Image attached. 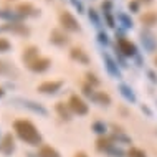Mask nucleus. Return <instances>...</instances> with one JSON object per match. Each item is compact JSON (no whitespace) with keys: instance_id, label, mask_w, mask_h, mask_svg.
<instances>
[{"instance_id":"nucleus-21","label":"nucleus","mask_w":157,"mask_h":157,"mask_svg":"<svg viewBox=\"0 0 157 157\" xmlns=\"http://www.w3.org/2000/svg\"><path fill=\"white\" fill-rule=\"evenodd\" d=\"M93 101H96V103L101 104V106H109L111 104V98H109V94H106L104 91H96Z\"/></svg>"},{"instance_id":"nucleus-23","label":"nucleus","mask_w":157,"mask_h":157,"mask_svg":"<svg viewBox=\"0 0 157 157\" xmlns=\"http://www.w3.org/2000/svg\"><path fill=\"white\" fill-rule=\"evenodd\" d=\"M93 131H94L96 134H99V136H104V134H106V131H108V127H106L104 122L96 121L94 124H93Z\"/></svg>"},{"instance_id":"nucleus-2","label":"nucleus","mask_w":157,"mask_h":157,"mask_svg":"<svg viewBox=\"0 0 157 157\" xmlns=\"http://www.w3.org/2000/svg\"><path fill=\"white\" fill-rule=\"evenodd\" d=\"M68 106H70V109L75 114H78V116H84V114H88V111H90V108H88L86 103H84V99H83V98H79L78 94L70 96Z\"/></svg>"},{"instance_id":"nucleus-5","label":"nucleus","mask_w":157,"mask_h":157,"mask_svg":"<svg viewBox=\"0 0 157 157\" xmlns=\"http://www.w3.org/2000/svg\"><path fill=\"white\" fill-rule=\"evenodd\" d=\"M117 50H119V52L124 55V56H136V53H137L136 45L132 43V41L122 38V36L117 38Z\"/></svg>"},{"instance_id":"nucleus-10","label":"nucleus","mask_w":157,"mask_h":157,"mask_svg":"<svg viewBox=\"0 0 157 157\" xmlns=\"http://www.w3.org/2000/svg\"><path fill=\"white\" fill-rule=\"evenodd\" d=\"M50 41L56 46H65V45H68L70 38H68V35L63 30H58L56 28V30H52V33H50Z\"/></svg>"},{"instance_id":"nucleus-14","label":"nucleus","mask_w":157,"mask_h":157,"mask_svg":"<svg viewBox=\"0 0 157 157\" xmlns=\"http://www.w3.org/2000/svg\"><path fill=\"white\" fill-rule=\"evenodd\" d=\"M38 56H40V55H38V48H36V46H28V48L23 52V55H22V60L25 61V65L28 66V65H32Z\"/></svg>"},{"instance_id":"nucleus-8","label":"nucleus","mask_w":157,"mask_h":157,"mask_svg":"<svg viewBox=\"0 0 157 157\" xmlns=\"http://www.w3.org/2000/svg\"><path fill=\"white\" fill-rule=\"evenodd\" d=\"M63 81H45L38 86V91L43 93V94H56L61 90Z\"/></svg>"},{"instance_id":"nucleus-33","label":"nucleus","mask_w":157,"mask_h":157,"mask_svg":"<svg viewBox=\"0 0 157 157\" xmlns=\"http://www.w3.org/2000/svg\"><path fill=\"white\" fill-rule=\"evenodd\" d=\"M98 40H99V43H103V45H108L109 43L108 35H106V33H99V35H98Z\"/></svg>"},{"instance_id":"nucleus-19","label":"nucleus","mask_w":157,"mask_h":157,"mask_svg":"<svg viewBox=\"0 0 157 157\" xmlns=\"http://www.w3.org/2000/svg\"><path fill=\"white\" fill-rule=\"evenodd\" d=\"M0 18L8 20V22H20L23 17L18 15L17 12H12V10H0Z\"/></svg>"},{"instance_id":"nucleus-3","label":"nucleus","mask_w":157,"mask_h":157,"mask_svg":"<svg viewBox=\"0 0 157 157\" xmlns=\"http://www.w3.org/2000/svg\"><path fill=\"white\" fill-rule=\"evenodd\" d=\"M60 23H61V27L68 32H79L81 30L78 20H76L70 12H63V13L60 15Z\"/></svg>"},{"instance_id":"nucleus-30","label":"nucleus","mask_w":157,"mask_h":157,"mask_svg":"<svg viewBox=\"0 0 157 157\" xmlns=\"http://www.w3.org/2000/svg\"><path fill=\"white\" fill-rule=\"evenodd\" d=\"M86 78H88V81H90V84H91L93 88H94V86H98V84H99V79H96V76H94V75L88 73V75H86Z\"/></svg>"},{"instance_id":"nucleus-12","label":"nucleus","mask_w":157,"mask_h":157,"mask_svg":"<svg viewBox=\"0 0 157 157\" xmlns=\"http://www.w3.org/2000/svg\"><path fill=\"white\" fill-rule=\"evenodd\" d=\"M141 40H142V45H144V48H146L147 52H154V50L157 48V40L154 38V35H152L151 32H142L141 33Z\"/></svg>"},{"instance_id":"nucleus-16","label":"nucleus","mask_w":157,"mask_h":157,"mask_svg":"<svg viewBox=\"0 0 157 157\" xmlns=\"http://www.w3.org/2000/svg\"><path fill=\"white\" fill-rule=\"evenodd\" d=\"M55 109H56V113L60 114V117L61 119H65V121H70L71 119V109H70V106L65 104V103H56V106H55Z\"/></svg>"},{"instance_id":"nucleus-31","label":"nucleus","mask_w":157,"mask_h":157,"mask_svg":"<svg viewBox=\"0 0 157 157\" xmlns=\"http://www.w3.org/2000/svg\"><path fill=\"white\" fill-rule=\"evenodd\" d=\"M71 3H73V7L76 8V10H78V13H81V12L84 10V7H83V3L79 2V0H70Z\"/></svg>"},{"instance_id":"nucleus-6","label":"nucleus","mask_w":157,"mask_h":157,"mask_svg":"<svg viewBox=\"0 0 157 157\" xmlns=\"http://www.w3.org/2000/svg\"><path fill=\"white\" fill-rule=\"evenodd\" d=\"M15 103H20V106L30 109V111L35 113V114H40V116H48V111H46L41 104L35 103V101H30V99H15Z\"/></svg>"},{"instance_id":"nucleus-25","label":"nucleus","mask_w":157,"mask_h":157,"mask_svg":"<svg viewBox=\"0 0 157 157\" xmlns=\"http://www.w3.org/2000/svg\"><path fill=\"white\" fill-rule=\"evenodd\" d=\"M106 152H108L109 155H113V157H124V155H126V152L122 151V149H117L116 146H111Z\"/></svg>"},{"instance_id":"nucleus-17","label":"nucleus","mask_w":157,"mask_h":157,"mask_svg":"<svg viewBox=\"0 0 157 157\" xmlns=\"http://www.w3.org/2000/svg\"><path fill=\"white\" fill-rule=\"evenodd\" d=\"M38 157H61V155L52 146H41L40 151H38Z\"/></svg>"},{"instance_id":"nucleus-9","label":"nucleus","mask_w":157,"mask_h":157,"mask_svg":"<svg viewBox=\"0 0 157 157\" xmlns=\"http://www.w3.org/2000/svg\"><path fill=\"white\" fill-rule=\"evenodd\" d=\"M50 65H52V60H50V58L38 56L32 65H28V68H30L33 73H43V71H46L50 68Z\"/></svg>"},{"instance_id":"nucleus-35","label":"nucleus","mask_w":157,"mask_h":157,"mask_svg":"<svg viewBox=\"0 0 157 157\" xmlns=\"http://www.w3.org/2000/svg\"><path fill=\"white\" fill-rule=\"evenodd\" d=\"M75 157H88V155L84 154V152H76V154H75Z\"/></svg>"},{"instance_id":"nucleus-27","label":"nucleus","mask_w":157,"mask_h":157,"mask_svg":"<svg viewBox=\"0 0 157 157\" xmlns=\"http://www.w3.org/2000/svg\"><path fill=\"white\" fill-rule=\"evenodd\" d=\"M127 157H147L146 152L142 149H137V147H131L129 152H127Z\"/></svg>"},{"instance_id":"nucleus-18","label":"nucleus","mask_w":157,"mask_h":157,"mask_svg":"<svg viewBox=\"0 0 157 157\" xmlns=\"http://www.w3.org/2000/svg\"><path fill=\"white\" fill-rule=\"evenodd\" d=\"M111 146H114V142H113V139L111 137H106V136H101L99 139L96 141V147H98V151H108Z\"/></svg>"},{"instance_id":"nucleus-13","label":"nucleus","mask_w":157,"mask_h":157,"mask_svg":"<svg viewBox=\"0 0 157 157\" xmlns=\"http://www.w3.org/2000/svg\"><path fill=\"white\" fill-rule=\"evenodd\" d=\"M103 58L106 61V70H108V73L111 76H114V78H121V71H119V68H117L116 61H114L109 55H103Z\"/></svg>"},{"instance_id":"nucleus-22","label":"nucleus","mask_w":157,"mask_h":157,"mask_svg":"<svg viewBox=\"0 0 157 157\" xmlns=\"http://www.w3.org/2000/svg\"><path fill=\"white\" fill-rule=\"evenodd\" d=\"M141 22L147 27H152L157 23V13L155 12H146L144 15H141Z\"/></svg>"},{"instance_id":"nucleus-26","label":"nucleus","mask_w":157,"mask_h":157,"mask_svg":"<svg viewBox=\"0 0 157 157\" xmlns=\"http://www.w3.org/2000/svg\"><path fill=\"white\" fill-rule=\"evenodd\" d=\"M83 94L93 99V98H94V94H96V91H94V88H93L90 83H86V84H83Z\"/></svg>"},{"instance_id":"nucleus-15","label":"nucleus","mask_w":157,"mask_h":157,"mask_svg":"<svg viewBox=\"0 0 157 157\" xmlns=\"http://www.w3.org/2000/svg\"><path fill=\"white\" fill-rule=\"evenodd\" d=\"M70 56L73 58L75 61L83 63V65H88V63H90V58H88V55L84 53L81 48H73V50L70 52Z\"/></svg>"},{"instance_id":"nucleus-32","label":"nucleus","mask_w":157,"mask_h":157,"mask_svg":"<svg viewBox=\"0 0 157 157\" xmlns=\"http://www.w3.org/2000/svg\"><path fill=\"white\" fill-rule=\"evenodd\" d=\"M88 15H90V20H93L96 25H99V17H98L96 10H90V12H88Z\"/></svg>"},{"instance_id":"nucleus-36","label":"nucleus","mask_w":157,"mask_h":157,"mask_svg":"<svg viewBox=\"0 0 157 157\" xmlns=\"http://www.w3.org/2000/svg\"><path fill=\"white\" fill-rule=\"evenodd\" d=\"M149 76H151V79H152V81H157V78H155V75H154V73H152V71H149Z\"/></svg>"},{"instance_id":"nucleus-7","label":"nucleus","mask_w":157,"mask_h":157,"mask_svg":"<svg viewBox=\"0 0 157 157\" xmlns=\"http://www.w3.org/2000/svg\"><path fill=\"white\" fill-rule=\"evenodd\" d=\"M0 152L3 155H12L15 152V139L12 134H5L0 141Z\"/></svg>"},{"instance_id":"nucleus-34","label":"nucleus","mask_w":157,"mask_h":157,"mask_svg":"<svg viewBox=\"0 0 157 157\" xmlns=\"http://www.w3.org/2000/svg\"><path fill=\"white\" fill-rule=\"evenodd\" d=\"M129 8H131V10H134V12H137V8H139L137 2H136V0H134V2H131L129 3Z\"/></svg>"},{"instance_id":"nucleus-4","label":"nucleus","mask_w":157,"mask_h":157,"mask_svg":"<svg viewBox=\"0 0 157 157\" xmlns=\"http://www.w3.org/2000/svg\"><path fill=\"white\" fill-rule=\"evenodd\" d=\"M2 32H10V33H15V35H22V36H28L30 35V28L27 25H23L22 22H10L3 27H0Z\"/></svg>"},{"instance_id":"nucleus-28","label":"nucleus","mask_w":157,"mask_h":157,"mask_svg":"<svg viewBox=\"0 0 157 157\" xmlns=\"http://www.w3.org/2000/svg\"><path fill=\"white\" fill-rule=\"evenodd\" d=\"M12 48V43L7 40V38H0V53H5Z\"/></svg>"},{"instance_id":"nucleus-37","label":"nucleus","mask_w":157,"mask_h":157,"mask_svg":"<svg viewBox=\"0 0 157 157\" xmlns=\"http://www.w3.org/2000/svg\"><path fill=\"white\" fill-rule=\"evenodd\" d=\"M136 2H142V3H151L152 0H136Z\"/></svg>"},{"instance_id":"nucleus-20","label":"nucleus","mask_w":157,"mask_h":157,"mask_svg":"<svg viewBox=\"0 0 157 157\" xmlns=\"http://www.w3.org/2000/svg\"><path fill=\"white\" fill-rule=\"evenodd\" d=\"M119 93H121V96L124 98L126 101H129V103H136V94L132 93V90H131L129 86L121 84V86H119Z\"/></svg>"},{"instance_id":"nucleus-38","label":"nucleus","mask_w":157,"mask_h":157,"mask_svg":"<svg viewBox=\"0 0 157 157\" xmlns=\"http://www.w3.org/2000/svg\"><path fill=\"white\" fill-rule=\"evenodd\" d=\"M3 94H5V91H3V90H2V88H0V98H2Z\"/></svg>"},{"instance_id":"nucleus-24","label":"nucleus","mask_w":157,"mask_h":157,"mask_svg":"<svg viewBox=\"0 0 157 157\" xmlns=\"http://www.w3.org/2000/svg\"><path fill=\"white\" fill-rule=\"evenodd\" d=\"M117 20L122 23V27H124V28H131V27H132V20H131L126 13H119V15H117Z\"/></svg>"},{"instance_id":"nucleus-1","label":"nucleus","mask_w":157,"mask_h":157,"mask_svg":"<svg viewBox=\"0 0 157 157\" xmlns=\"http://www.w3.org/2000/svg\"><path fill=\"white\" fill-rule=\"evenodd\" d=\"M13 131L25 144H30V146H38V144H41V134L38 132L35 124L30 121H27V119L15 121L13 122Z\"/></svg>"},{"instance_id":"nucleus-39","label":"nucleus","mask_w":157,"mask_h":157,"mask_svg":"<svg viewBox=\"0 0 157 157\" xmlns=\"http://www.w3.org/2000/svg\"><path fill=\"white\" fill-rule=\"evenodd\" d=\"M154 63H155V65H157V56H155V60H154Z\"/></svg>"},{"instance_id":"nucleus-11","label":"nucleus","mask_w":157,"mask_h":157,"mask_svg":"<svg viewBox=\"0 0 157 157\" xmlns=\"http://www.w3.org/2000/svg\"><path fill=\"white\" fill-rule=\"evenodd\" d=\"M17 13L22 15V17H35V15L40 13V12H38L32 3L25 2V3H18V5H17Z\"/></svg>"},{"instance_id":"nucleus-29","label":"nucleus","mask_w":157,"mask_h":157,"mask_svg":"<svg viewBox=\"0 0 157 157\" xmlns=\"http://www.w3.org/2000/svg\"><path fill=\"white\" fill-rule=\"evenodd\" d=\"M12 71L13 70H12L5 61H0V73H12ZM13 73H17V71H13Z\"/></svg>"}]
</instances>
